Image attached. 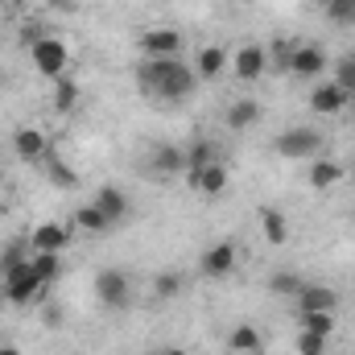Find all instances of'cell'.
Returning <instances> with one entry per match:
<instances>
[{"label":"cell","instance_id":"23","mask_svg":"<svg viewBox=\"0 0 355 355\" xmlns=\"http://www.w3.org/2000/svg\"><path fill=\"white\" fill-rule=\"evenodd\" d=\"M182 293H186V277H182V272L162 268V272L153 277V297H157V302H174V297H182Z\"/></svg>","mask_w":355,"mask_h":355},{"label":"cell","instance_id":"33","mask_svg":"<svg viewBox=\"0 0 355 355\" xmlns=\"http://www.w3.org/2000/svg\"><path fill=\"white\" fill-rule=\"evenodd\" d=\"M25 244H29V240H12V244L4 248V257H0V272H8V268H12V265H21V261H29Z\"/></svg>","mask_w":355,"mask_h":355},{"label":"cell","instance_id":"4","mask_svg":"<svg viewBox=\"0 0 355 355\" xmlns=\"http://www.w3.org/2000/svg\"><path fill=\"white\" fill-rule=\"evenodd\" d=\"M95 297H99L103 310L124 314L128 302H132V281H128V272H124V268H99V272H95Z\"/></svg>","mask_w":355,"mask_h":355},{"label":"cell","instance_id":"11","mask_svg":"<svg viewBox=\"0 0 355 355\" xmlns=\"http://www.w3.org/2000/svg\"><path fill=\"white\" fill-rule=\"evenodd\" d=\"M347 107H352V95L339 87L335 79L310 87V112H314V116H343Z\"/></svg>","mask_w":355,"mask_h":355},{"label":"cell","instance_id":"9","mask_svg":"<svg viewBox=\"0 0 355 355\" xmlns=\"http://www.w3.org/2000/svg\"><path fill=\"white\" fill-rule=\"evenodd\" d=\"M182 46H186L182 29H170V25L141 33V54L145 58H182Z\"/></svg>","mask_w":355,"mask_h":355},{"label":"cell","instance_id":"17","mask_svg":"<svg viewBox=\"0 0 355 355\" xmlns=\"http://www.w3.org/2000/svg\"><path fill=\"white\" fill-rule=\"evenodd\" d=\"M227 62H232V54H227L223 46H202V50H198V58H194V75H198V83L219 79V75L227 71Z\"/></svg>","mask_w":355,"mask_h":355},{"label":"cell","instance_id":"1","mask_svg":"<svg viewBox=\"0 0 355 355\" xmlns=\"http://www.w3.org/2000/svg\"><path fill=\"white\" fill-rule=\"evenodd\" d=\"M137 83L145 95L162 99V103H182L190 99L198 87V75L194 67H186L182 58H145L141 71H137Z\"/></svg>","mask_w":355,"mask_h":355},{"label":"cell","instance_id":"7","mask_svg":"<svg viewBox=\"0 0 355 355\" xmlns=\"http://www.w3.org/2000/svg\"><path fill=\"white\" fill-rule=\"evenodd\" d=\"M232 75L240 79V83H261L268 71V50L265 46H257V42H244L236 54H232Z\"/></svg>","mask_w":355,"mask_h":355},{"label":"cell","instance_id":"37","mask_svg":"<svg viewBox=\"0 0 355 355\" xmlns=\"http://www.w3.org/2000/svg\"><path fill=\"white\" fill-rule=\"evenodd\" d=\"M335 4H352V0H327V8H335Z\"/></svg>","mask_w":355,"mask_h":355},{"label":"cell","instance_id":"30","mask_svg":"<svg viewBox=\"0 0 355 355\" xmlns=\"http://www.w3.org/2000/svg\"><path fill=\"white\" fill-rule=\"evenodd\" d=\"M335 83L347 91V95H355V50L343 54V58H335Z\"/></svg>","mask_w":355,"mask_h":355},{"label":"cell","instance_id":"2","mask_svg":"<svg viewBox=\"0 0 355 355\" xmlns=\"http://www.w3.org/2000/svg\"><path fill=\"white\" fill-rule=\"evenodd\" d=\"M272 149H277V157H285V162H314L318 149H322V132L310 128V124H293V128L277 132Z\"/></svg>","mask_w":355,"mask_h":355},{"label":"cell","instance_id":"31","mask_svg":"<svg viewBox=\"0 0 355 355\" xmlns=\"http://www.w3.org/2000/svg\"><path fill=\"white\" fill-rule=\"evenodd\" d=\"M289 54H293V42L277 37V42H272V50H268V67H272L277 75H289Z\"/></svg>","mask_w":355,"mask_h":355},{"label":"cell","instance_id":"34","mask_svg":"<svg viewBox=\"0 0 355 355\" xmlns=\"http://www.w3.org/2000/svg\"><path fill=\"white\" fill-rule=\"evenodd\" d=\"M327 17H331L335 25H347V29H352L355 25V0L352 4H335V8H327Z\"/></svg>","mask_w":355,"mask_h":355},{"label":"cell","instance_id":"20","mask_svg":"<svg viewBox=\"0 0 355 355\" xmlns=\"http://www.w3.org/2000/svg\"><path fill=\"white\" fill-rule=\"evenodd\" d=\"M306 182H310V190H331V186H339V182H343V166H339V162H331V157H314Z\"/></svg>","mask_w":355,"mask_h":355},{"label":"cell","instance_id":"6","mask_svg":"<svg viewBox=\"0 0 355 355\" xmlns=\"http://www.w3.org/2000/svg\"><path fill=\"white\" fill-rule=\"evenodd\" d=\"M327 67H331V58L318 42H293V54H289V75L293 79H322Z\"/></svg>","mask_w":355,"mask_h":355},{"label":"cell","instance_id":"16","mask_svg":"<svg viewBox=\"0 0 355 355\" xmlns=\"http://www.w3.org/2000/svg\"><path fill=\"white\" fill-rule=\"evenodd\" d=\"M67 244H71V227H62V223H37L29 232V248L33 252H62Z\"/></svg>","mask_w":355,"mask_h":355},{"label":"cell","instance_id":"3","mask_svg":"<svg viewBox=\"0 0 355 355\" xmlns=\"http://www.w3.org/2000/svg\"><path fill=\"white\" fill-rule=\"evenodd\" d=\"M29 58H33L37 75H46L50 83L62 79L67 67H71V50H67V42H62V37H50V33H42V37L29 46Z\"/></svg>","mask_w":355,"mask_h":355},{"label":"cell","instance_id":"22","mask_svg":"<svg viewBox=\"0 0 355 355\" xmlns=\"http://www.w3.org/2000/svg\"><path fill=\"white\" fill-rule=\"evenodd\" d=\"M75 227L87 232V236H103V232H112V219H107L95 202H83V207L75 211Z\"/></svg>","mask_w":355,"mask_h":355},{"label":"cell","instance_id":"10","mask_svg":"<svg viewBox=\"0 0 355 355\" xmlns=\"http://www.w3.org/2000/svg\"><path fill=\"white\" fill-rule=\"evenodd\" d=\"M149 174L162 178H178L186 174V145H174V141H157L153 149H149Z\"/></svg>","mask_w":355,"mask_h":355},{"label":"cell","instance_id":"8","mask_svg":"<svg viewBox=\"0 0 355 355\" xmlns=\"http://www.w3.org/2000/svg\"><path fill=\"white\" fill-rule=\"evenodd\" d=\"M236 261H240L236 244H232V240H215V244H207V252L198 257V268H202V277H211V281H227V277L236 272Z\"/></svg>","mask_w":355,"mask_h":355},{"label":"cell","instance_id":"19","mask_svg":"<svg viewBox=\"0 0 355 355\" xmlns=\"http://www.w3.org/2000/svg\"><path fill=\"white\" fill-rule=\"evenodd\" d=\"M227 347H232V355H261L265 352V335L252 322H240V327H232Z\"/></svg>","mask_w":355,"mask_h":355},{"label":"cell","instance_id":"32","mask_svg":"<svg viewBox=\"0 0 355 355\" xmlns=\"http://www.w3.org/2000/svg\"><path fill=\"white\" fill-rule=\"evenodd\" d=\"M297 355H327V335L302 331V335H297Z\"/></svg>","mask_w":355,"mask_h":355},{"label":"cell","instance_id":"29","mask_svg":"<svg viewBox=\"0 0 355 355\" xmlns=\"http://www.w3.org/2000/svg\"><path fill=\"white\" fill-rule=\"evenodd\" d=\"M297 327L310 331V335H335V314H297Z\"/></svg>","mask_w":355,"mask_h":355},{"label":"cell","instance_id":"18","mask_svg":"<svg viewBox=\"0 0 355 355\" xmlns=\"http://www.w3.org/2000/svg\"><path fill=\"white\" fill-rule=\"evenodd\" d=\"M261 112H265V107H261L257 99H232V103H227L223 124H227L232 132H244V128H252V124L261 120Z\"/></svg>","mask_w":355,"mask_h":355},{"label":"cell","instance_id":"27","mask_svg":"<svg viewBox=\"0 0 355 355\" xmlns=\"http://www.w3.org/2000/svg\"><path fill=\"white\" fill-rule=\"evenodd\" d=\"M211 162H219L211 141H190V145H186V174H198V170L211 166Z\"/></svg>","mask_w":355,"mask_h":355},{"label":"cell","instance_id":"26","mask_svg":"<svg viewBox=\"0 0 355 355\" xmlns=\"http://www.w3.org/2000/svg\"><path fill=\"white\" fill-rule=\"evenodd\" d=\"M79 107V83L75 79H54V112H62V116H71Z\"/></svg>","mask_w":355,"mask_h":355},{"label":"cell","instance_id":"25","mask_svg":"<svg viewBox=\"0 0 355 355\" xmlns=\"http://www.w3.org/2000/svg\"><path fill=\"white\" fill-rule=\"evenodd\" d=\"M302 285H306V277H297L293 268H281V272L268 277V293H277V297H297Z\"/></svg>","mask_w":355,"mask_h":355},{"label":"cell","instance_id":"28","mask_svg":"<svg viewBox=\"0 0 355 355\" xmlns=\"http://www.w3.org/2000/svg\"><path fill=\"white\" fill-rule=\"evenodd\" d=\"M42 166H46V174H50V182H54V186H62V190H71V186L79 182V178H75V170H71L67 162H58V153H54V149H50V153L42 157Z\"/></svg>","mask_w":355,"mask_h":355},{"label":"cell","instance_id":"14","mask_svg":"<svg viewBox=\"0 0 355 355\" xmlns=\"http://www.w3.org/2000/svg\"><path fill=\"white\" fill-rule=\"evenodd\" d=\"M12 153H17L21 162H42V157L50 153V137H46L42 128H17V132H12Z\"/></svg>","mask_w":355,"mask_h":355},{"label":"cell","instance_id":"24","mask_svg":"<svg viewBox=\"0 0 355 355\" xmlns=\"http://www.w3.org/2000/svg\"><path fill=\"white\" fill-rule=\"evenodd\" d=\"M29 265H33V277H37L42 285H54V281L62 277V257H58V252H33Z\"/></svg>","mask_w":355,"mask_h":355},{"label":"cell","instance_id":"15","mask_svg":"<svg viewBox=\"0 0 355 355\" xmlns=\"http://www.w3.org/2000/svg\"><path fill=\"white\" fill-rule=\"evenodd\" d=\"M91 202H95V207H99V211H103V215L112 219V227H116L120 219H128V211H132V198H128V194H124L120 186H99Z\"/></svg>","mask_w":355,"mask_h":355},{"label":"cell","instance_id":"13","mask_svg":"<svg viewBox=\"0 0 355 355\" xmlns=\"http://www.w3.org/2000/svg\"><path fill=\"white\" fill-rule=\"evenodd\" d=\"M190 182V190H198L202 198H219L223 190H227V166L223 162H211V166H202L198 174H186Z\"/></svg>","mask_w":355,"mask_h":355},{"label":"cell","instance_id":"35","mask_svg":"<svg viewBox=\"0 0 355 355\" xmlns=\"http://www.w3.org/2000/svg\"><path fill=\"white\" fill-rule=\"evenodd\" d=\"M149 355H190V352L186 347H153Z\"/></svg>","mask_w":355,"mask_h":355},{"label":"cell","instance_id":"36","mask_svg":"<svg viewBox=\"0 0 355 355\" xmlns=\"http://www.w3.org/2000/svg\"><path fill=\"white\" fill-rule=\"evenodd\" d=\"M0 355H21V352H17L12 343H0Z\"/></svg>","mask_w":355,"mask_h":355},{"label":"cell","instance_id":"21","mask_svg":"<svg viewBox=\"0 0 355 355\" xmlns=\"http://www.w3.org/2000/svg\"><path fill=\"white\" fill-rule=\"evenodd\" d=\"M261 236H265L268 244H285V240H289V219H285V211L261 207Z\"/></svg>","mask_w":355,"mask_h":355},{"label":"cell","instance_id":"5","mask_svg":"<svg viewBox=\"0 0 355 355\" xmlns=\"http://www.w3.org/2000/svg\"><path fill=\"white\" fill-rule=\"evenodd\" d=\"M4 277V297L12 302V306H29L33 297H42V281L33 277V265L29 261H21V265H12L8 272H0Z\"/></svg>","mask_w":355,"mask_h":355},{"label":"cell","instance_id":"12","mask_svg":"<svg viewBox=\"0 0 355 355\" xmlns=\"http://www.w3.org/2000/svg\"><path fill=\"white\" fill-rule=\"evenodd\" d=\"M293 302H297V314H335L339 310V293L331 285H318V281H306Z\"/></svg>","mask_w":355,"mask_h":355}]
</instances>
